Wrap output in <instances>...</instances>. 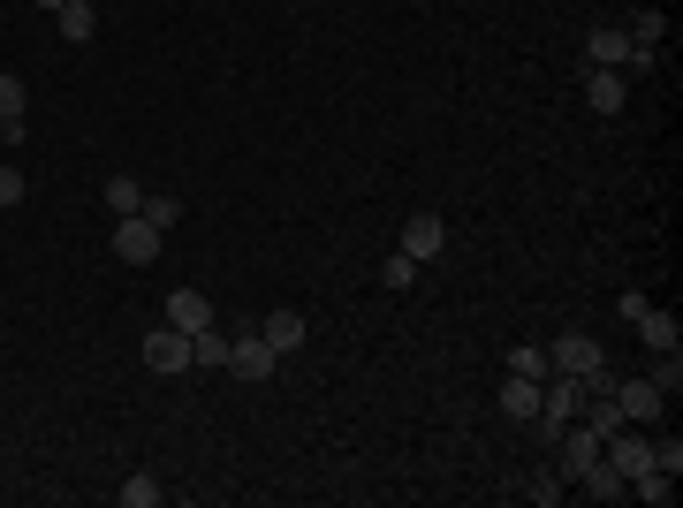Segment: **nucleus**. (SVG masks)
<instances>
[{
  "label": "nucleus",
  "mask_w": 683,
  "mask_h": 508,
  "mask_svg": "<svg viewBox=\"0 0 683 508\" xmlns=\"http://www.w3.org/2000/svg\"><path fill=\"white\" fill-rule=\"evenodd\" d=\"M547 372H570V379H585V395H600V387H615V372H608V349L592 335H562L547 349Z\"/></svg>",
  "instance_id": "1"
},
{
  "label": "nucleus",
  "mask_w": 683,
  "mask_h": 508,
  "mask_svg": "<svg viewBox=\"0 0 683 508\" xmlns=\"http://www.w3.org/2000/svg\"><path fill=\"white\" fill-rule=\"evenodd\" d=\"M160 243H168V235H160L145 213H122V220H115V258H122V266H153Z\"/></svg>",
  "instance_id": "2"
},
{
  "label": "nucleus",
  "mask_w": 683,
  "mask_h": 508,
  "mask_svg": "<svg viewBox=\"0 0 683 508\" xmlns=\"http://www.w3.org/2000/svg\"><path fill=\"white\" fill-rule=\"evenodd\" d=\"M228 372H236V379H274V372H281V356H274V341H266V335H251V327H243V335L228 341Z\"/></svg>",
  "instance_id": "3"
},
{
  "label": "nucleus",
  "mask_w": 683,
  "mask_h": 508,
  "mask_svg": "<svg viewBox=\"0 0 683 508\" xmlns=\"http://www.w3.org/2000/svg\"><path fill=\"white\" fill-rule=\"evenodd\" d=\"M615 410H623V425H661L669 395H661L654 379H615Z\"/></svg>",
  "instance_id": "4"
},
{
  "label": "nucleus",
  "mask_w": 683,
  "mask_h": 508,
  "mask_svg": "<svg viewBox=\"0 0 683 508\" xmlns=\"http://www.w3.org/2000/svg\"><path fill=\"white\" fill-rule=\"evenodd\" d=\"M441 251H448V228H441V213H410V220H403V258L433 266Z\"/></svg>",
  "instance_id": "5"
},
{
  "label": "nucleus",
  "mask_w": 683,
  "mask_h": 508,
  "mask_svg": "<svg viewBox=\"0 0 683 508\" xmlns=\"http://www.w3.org/2000/svg\"><path fill=\"white\" fill-rule=\"evenodd\" d=\"M145 364H153V372H190V335H182V327H153V335H145Z\"/></svg>",
  "instance_id": "6"
},
{
  "label": "nucleus",
  "mask_w": 683,
  "mask_h": 508,
  "mask_svg": "<svg viewBox=\"0 0 683 508\" xmlns=\"http://www.w3.org/2000/svg\"><path fill=\"white\" fill-rule=\"evenodd\" d=\"M585 61H592V69H631V31L592 23V31H585Z\"/></svg>",
  "instance_id": "7"
},
{
  "label": "nucleus",
  "mask_w": 683,
  "mask_h": 508,
  "mask_svg": "<svg viewBox=\"0 0 683 508\" xmlns=\"http://www.w3.org/2000/svg\"><path fill=\"white\" fill-rule=\"evenodd\" d=\"M23 114H31V84H23L15 69H0V137H8V145H15V137L31 130Z\"/></svg>",
  "instance_id": "8"
},
{
  "label": "nucleus",
  "mask_w": 683,
  "mask_h": 508,
  "mask_svg": "<svg viewBox=\"0 0 683 508\" xmlns=\"http://www.w3.org/2000/svg\"><path fill=\"white\" fill-rule=\"evenodd\" d=\"M570 486H577V494H592V501H623V494H631V479H623V471H615L608 456H592V463H585V471H577Z\"/></svg>",
  "instance_id": "9"
},
{
  "label": "nucleus",
  "mask_w": 683,
  "mask_h": 508,
  "mask_svg": "<svg viewBox=\"0 0 683 508\" xmlns=\"http://www.w3.org/2000/svg\"><path fill=\"white\" fill-rule=\"evenodd\" d=\"M585 99H592V114H600V122H615V114H623V99H631V92H623V69H592V76H585Z\"/></svg>",
  "instance_id": "10"
},
{
  "label": "nucleus",
  "mask_w": 683,
  "mask_h": 508,
  "mask_svg": "<svg viewBox=\"0 0 683 508\" xmlns=\"http://www.w3.org/2000/svg\"><path fill=\"white\" fill-rule=\"evenodd\" d=\"M631 327H638V341H646L654 356H661V349H683V327H676V312H661V304H646V312H638Z\"/></svg>",
  "instance_id": "11"
},
{
  "label": "nucleus",
  "mask_w": 683,
  "mask_h": 508,
  "mask_svg": "<svg viewBox=\"0 0 683 508\" xmlns=\"http://www.w3.org/2000/svg\"><path fill=\"white\" fill-rule=\"evenodd\" d=\"M53 15H61V38H69V46H92V38H99V8H92V0H61Z\"/></svg>",
  "instance_id": "12"
},
{
  "label": "nucleus",
  "mask_w": 683,
  "mask_h": 508,
  "mask_svg": "<svg viewBox=\"0 0 683 508\" xmlns=\"http://www.w3.org/2000/svg\"><path fill=\"white\" fill-rule=\"evenodd\" d=\"M168 327H182V335H197V327H213V304H205L197 289H175V297H168Z\"/></svg>",
  "instance_id": "13"
},
{
  "label": "nucleus",
  "mask_w": 683,
  "mask_h": 508,
  "mask_svg": "<svg viewBox=\"0 0 683 508\" xmlns=\"http://www.w3.org/2000/svg\"><path fill=\"white\" fill-rule=\"evenodd\" d=\"M228 341H236V335H220V319H213V327H197V335H190V372L228 364Z\"/></svg>",
  "instance_id": "14"
},
{
  "label": "nucleus",
  "mask_w": 683,
  "mask_h": 508,
  "mask_svg": "<svg viewBox=\"0 0 683 508\" xmlns=\"http://www.w3.org/2000/svg\"><path fill=\"white\" fill-rule=\"evenodd\" d=\"M99 197H107V213L122 220V213H137V205H145V182H137V174H107V182H99Z\"/></svg>",
  "instance_id": "15"
},
{
  "label": "nucleus",
  "mask_w": 683,
  "mask_h": 508,
  "mask_svg": "<svg viewBox=\"0 0 683 508\" xmlns=\"http://www.w3.org/2000/svg\"><path fill=\"white\" fill-rule=\"evenodd\" d=\"M259 335L274 341V356H289V349H304V312H274Z\"/></svg>",
  "instance_id": "16"
},
{
  "label": "nucleus",
  "mask_w": 683,
  "mask_h": 508,
  "mask_svg": "<svg viewBox=\"0 0 683 508\" xmlns=\"http://www.w3.org/2000/svg\"><path fill=\"white\" fill-rule=\"evenodd\" d=\"M502 410H510V418H524V425H531V418H539V379H502Z\"/></svg>",
  "instance_id": "17"
},
{
  "label": "nucleus",
  "mask_w": 683,
  "mask_h": 508,
  "mask_svg": "<svg viewBox=\"0 0 683 508\" xmlns=\"http://www.w3.org/2000/svg\"><path fill=\"white\" fill-rule=\"evenodd\" d=\"M168 501V486L153 479V471H137V479H122V508H160Z\"/></svg>",
  "instance_id": "18"
},
{
  "label": "nucleus",
  "mask_w": 683,
  "mask_h": 508,
  "mask_svg": "<svg viewBox=\"0 0 683 508\" xmlns=\"http://www.w3.org/2000/svg\"><path fill=\"white\" fill-rule=\"evenodd\" d=\"M631 494H638V501H654V508H669L676 479H669V471H638V479H631Z\"/></svg>",
  "instance_id": "19"
},
{
  "label": "nucleus",
  "mask_w": 683,
  "mask_h": 508,
  "mask_svg": "<svg viewBox=\"0 0 683 508\" xmlns=\"http://www.w3.org/2000/svg\"><path fill=\"white\" fill-rule=\"evenodd\" d=\"M510 372H516V379H547V349H539V341H516Z\"/></svg>",
  "instance_id": "20"
},
{
  "label": "nucleus",
  "mask_w": 683,
  "mask_h": 508,
  "mask_svg": "<svg viewBox=\"0 0 683 508\" xmlns=\"http://www.w3.org/2000/svg\"><path fill=\"white\" fill-rule=\"evenodd\" d=\"M410 281H418V258H403V251H395V258L380 266V289H387V297H403Z\"/></svg>",
  "instance_id": "21"
},
{
  "label": "nucleus",
  "mask_w": 683,
  "mask_h": 508,
  "mask_svg": "<svg viewBox=\"0 0 683 508\" xmlns=\"http://www.w3.org/2000/svg\"><path fill=\"white\" fill-rule=\"evenodd\" d=\"M137 213H145V220H153V228H160V235H168L175 220H182V197H168V190H160V197H145V205H137Z\"/></svg>",
  "instance_id": "22"
},
{
  "label": "nucleus",
  "mask_w": 683,
  "mask_h": 508,
  "mask_svg": "<svg viewBox=\"0 0 683 508\" xmlns=\"http://www.w3.org/2000/svg\"><path fill=\"white\" fill-rule=\"evenodd\" d=\"M524 494H531V501H539V508H554V501H562V494H570V479H562V471H539V479H531Z\"/></svg>",
  "instance_id": "23"
},
{
  "label": "nucleus",
  "mask_w": 683,
  "mask_h": 508,
  "mask_svg": "<svg viewBox=\"0 0 683 508\" xmlns=\"http://www.w3.org/2000/svg\"><path fill=\"white\" fill-rule=\"evenodd\" d=\"M646 379H654L661 395H676V387H683V356H676V349H661V364H654Z\"/></svg>",
  "instance_id": "24"
},
{
  "label": "nucleus",
  "mask_w": 683,
  "mask_h": 508,
  "mask_svg": "<svg viewBox=\"0 0 683 508\" xmlns=\"http://www.w3.org/2000/svg\"><path fill=\"white\" fill-rule=\"evenodd\" d=\"M631 46H661V8H638L631 15Z\"/></svg>",
  "instance_id": "25"
},
{
  "label": "nucleus",
  "mask_w": 683,
  "mask_h": 508,
  "mask_svg": "<svg viewBox=\"0 0 683 508\" xmlns=\"http://www.w3.org/2000/svg\"><path fill=\"white\" fill-rule=\"evenodd\" d=\"M654 471L683 479V440H676V433H669V440H654Z\"/></svg>",
  "instance_id": "26"
},
{
  "label": "nucleus",
  "mask_w": 683,
  "mask_h": 508,
  "mask_svg": "<svg viewBox=\"0 0 683 508\" xmlns=\"http://www.w3.org/2000/svg\"><path fill=\"white\" fill-rule=\"evenodd\" d=\"M23 190H31V182H23V168H0V213H8V205H23Z\"/></svg>",
  "instance_id": "27"
},
{
  "label": "nucleus",
  "mask_w": 683,
  "mask_h": 508,
  "mask_svg": "<svg viewBox=\"0 0 683 508\" xmlns=\"http://www.w3.org/2000/svg\"><path fill=\"white\" fill-rule=\"evenodd\" d=\"M38 8H61V0H38Z\"/></svg>",
  "instance_id": "28"
}]
</instances>
